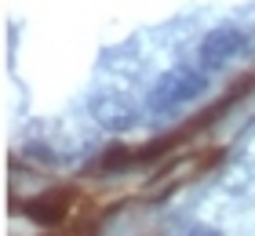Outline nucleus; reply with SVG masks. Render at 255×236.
<instances>
[{
	"mask_svg": "<svg viewBox=\"0 0 255 236\" xmlns=\"http://www.w3.org/2000/svg\"><path fill=\"white\" fill-rule=\"evenodd\" d=\"M204 91H208V77H204V69L175 66V69H168V73L153 84V91H149L146 105H149L153 113H175L179 105L193 102L197 94H204Z\"/></svg>",
	"mask_w": 255,
	"mask_h": 236,
	"instance_id": "1",
	"label": "nucleus"
},
{
	"mask_svg": "<svg viewBox=\"0 0 255 236\" xmlns=\"http://www.w3.org/2000/svg\"><path fill=\"white\" fill-rule=\"evenodd\" d=\"M241 55H245V33L237 26H215L201 40V47H197V58H201L204 73H219V69H226Z\"/></svg>",
	"mask_w": 255,
	"mask_h": 236,
	"instance_id": "2",
	"label": "nucleus"
},
{
	"mask_svg": "<svg viewBox=\"0 0 255 236\" xmlns=\"http://www.w3.org/2000/svg\"><path fill=\"white\" fill-rule=\"evenodd\" d=\"M91 116H95L99 127L121 135V131H131L138 124V105L131 98H124V94H117V91H106V94L91 98Z\"/></svg>",
	"mask_w": 255,
	"mask_h": 236,
	"instance_id": "3",
	"label": "nucleus"
},
{
	"mask_svg": "<svg viewBox=\"0 0 255 236\" xmlns=\"http://www.w3.org/2000/svg\"><path fill=\"white\" fill-rule=\"evenodd\" d=\"M22 211H26L37 226H62V218L69 215V196L66 193H40V196H33Z\"/></svg>",
	"mask_w": 255,
	"mask_h": 236,
	"instance_id": "4",
	"label": "nucleus"
},
{
	"mask_svg": "<svg viewBox=\"0 0 255 236\" xmlns=\"http://www.w3.org/2000/svg\"><path fill=\"white\" fill-rule=\"evenodd\" d=\"M182 236H219V229H212V226H190Z\"/></svg>",
	"mask_w": 255,
	"mask_h": 236,
	"instance_id": "5",
	"label": "nucleus"
}]
</instances>
